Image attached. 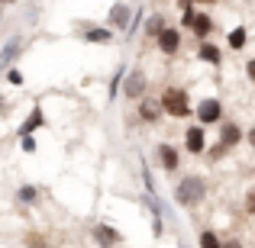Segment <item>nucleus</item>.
Wrapping results in <instances>:
<instances>
[{
  "label": "nucleus",
  "mask_w": 255,
  "mask_h": 248,
  "mask_svg": "<svg viewBox=\"0 0 255 248\" xmlns=\"http://www.w3.org/2000/svg\"><path fill=\"white\" fill-rule=\"evenodd\" d=\"M142 103H139V116L145 119V123H155L158 113H162V106H158V100H149V97H139Z\"/></svg>",
  "instance_id": "13"
},
{
  "label": "nucleus",
  "mask_w": 255,
  "mask_h": 248,
  "mask_svg": "<svg viewBox=\"0 0 255 248\" xmlns=\"http://www.w3.org/2000/svg\"><path fill=\"white\" fill-rule=\"evenodd\" d=\"M0 3H13V0H0Z\"/></svg>",
  "instance_id": "27"
},
{
  "label": "nucleus",
  "mask_w": 255,
  "mask_h": 248,
  "mask_svg": "<svg viewBox=\"0 0 255 248\" xmlns=\"http://www.w3.org/2000/svg\"><path fill=\"white\" fill-rule=\"evenodd\" d=\"M220 248H243V242H236V239H233V242H220Z\"/></svg>",
  "instance_id": "25"
},
{
  "label": "nucleus",
  "mask_w": 255,
  "mask_h": 248,
  "mask_svg": "<svg viewBox=\"0 0 255 248\" xmlns=\"http://www.w3.org/2000/svg\"><path fill=\"white\" fill-rule=\"evenodd\" d=\"M162 29H165V19L158 16V13H155V16H149V19H145V32H149V36H158Z\"/></svg>",
  "instance_id": "17"
},
{
  "label": "nucleus",
  "mask_w": 255,
  "mask_h": 248,
  "mask_svg": "<svg viewBox=\"0 0 255 248\" xmlns=\"http://www.w3.org/2000/svg\"><path fill=\"white\" fill-rule=\"evenodd\" d=\"M158 162H162V167L168 174H174L181 167V155H178V149L174 145H158Z\"/></svg>",
  "instance_id": "8"
},
{
  "label": "nucleus",
  "mask_w": 255,
  "mask_h": 248,
  "mask_svg": "<svg viewBox=\"0 0 255 248\" xmlns=\"http://www.w3.org/2000/svg\"><path fill=\"white\" fill-rule=\"evenodd\" d=\"M204 3H217V0H204Z\"/></svg>",
  "instance_id": "28"
},
{
  "label": "nucleus",
  "mask_w": 255,
  "mask_h": 248,
  "mask_svg": "<svg viewBox=\"0 0 255 248\" xmlns=\"http://www.w3.org/2000/svg\"><path fill=\"white\" fill-rule=\"evenodd\" d=\"M246 210H249V213L255 210V193H249V197H246Z\"/></svg>",
  "instance_id": "24"
},
{
  "label": "nucleus",
  "mask_w": 255,
  "mask_h": 248,
  "mask_svg": "<svg viewBox=\"0 0 255 248\" xmlns=\"http://www.w3.org/2000/svg\"><path fill=\"white\" fill-rule=\"evenodd\" d=\"M129 16H132V10H129V6H126V3H117V6H113V10H110V26H113V29H129Z\"/></svg>",
  "instance_id": "9"
},
{
  "label": "nucleus",
  "mask_w": 255,
  "mask_h": 248,
  "mask_svg": "<svg viewBox=\"0 0 255 248\" xmlns=\"http://www.w3.org/2000/svg\"><path fill=\"white\" fill-rule=\"evenodd\" d=\"M158 106H162V113H168V116H174V119H184L187 113H191L187 93L178 90V87H168V90L162 93V100H158Z\"/></svg>",
  "instance_id": "2"
},
{
  "label": "nucleus",
  "mask_w": 255,
  "mask_h": 248,
  "mask_svg": "<svg viewBox=\"0 0 255 248\" xmlns=\"http://www.w3.org/2000/svg\"><path fill=\"white\" fill-rule=\"evenodd\" d=\"M204 197H207V180L200 174H187V177H181L174 184V200L181 206H197L204 203Z\"/></svg>",
  "instance_id": "1"
},
{
  "label": "nucleus",
  "mask_w": 255,
  "mask_h": 248,
  "mask_svg": "<svg viewBox=\"0 0 255 248\" xmlns=\"http://www.w3.org/2000/svg\"><path fill=\"white\" fill-rule=\"evenodd\" d=\"M155 42H158V52H162V55H178V49H181V32L174 29V26H165V29L155 36Z\"/></svg>",
  "instance_id": "5"
},
{
  "label": "nucleus",
  "mask_w": 255,
  "mask_h": 248,
  "mask_svg": "<svg viewBox=\"0 0 255 248\" xmlns=\"http://www.w3.org/2000/svg\"><path fill=\"white\" fill-rule=\"evenodd\" d=\"M246 42H249V32H246V26H236V29L230 32V49L239 52V49H246Z\"/></svg>",
  "instance_id": "16"
},
{
  "label": "nucleus",
  "mask_w": 255,
  "mask_h": 248,
  "mask_svg": "<svg viewBox=\"0 0 255 248\" xmlns=\"http://www.w3.org/2000/svg\"><path fill=\"white\" fill-rule=\"evenodd\" d=\"M184 149L191 152V155H204V149H207V132H204V126H187V132H184Z\"/></svg>",
  "instance_id": "6"
},
{
  "label": "nucleus",
  "mask_w": 255,
  "mask_h": 248,
  "mask_svg": "<svg viewBox=\"0 0 255 248\" xmlns=\"http://www.w3.org/2000/svg\"><path fill=\"white\" fill-rule=\"evenodd\" d=\"M19 139H23V149H26V152H36V142H32L29 136H19Z\"/></svg>",
  "instance_id": "23"
},
{
  "label": "nucleus",
  "mask_w": 255,
  "mask_h": 248,
  "mask_svg": "<svg viewBox=\"0 0 255 248\" xmlns=\"http://www.w3.org/2000/svg\"><path fill=\"white\" fill-rule=\"evenodd\" d=\"M239 139H243V129H239L236 123L220 126V152H226V149H233V145H239Z\"/></svg>",
  "instance_id": "7"
},
{
  "label": "nucleus",
  "mask_w": 255,
  "mask_h": 248,
  "mask_svg": "<svg viewBox=\"0 0 255 248\" xmlns=\"http://www.w3.org/2000/svg\"><path fill=\"white\" fill-rule=\"evenodd\" d=\"M187 26H191V29H194V32H197V36H200V39H204V36H207V32H210V29H213V19H210V16H207V13H194V16H191V23H187Z\"/></svg>",
  "instance_id": "15"
},
{
  "label": "nucleus",
  "mask_w": 255,
  "mask_h": 248,
  "mask_svg": "<svg viewBox=\"0 0 255 248\" xmlns=\"http://www.w3.org/2000/svg\"><path fill=\"white\" fill-rule=\"evenodd\" d=\"M197 245L200 248H220V239L213 236L210 229H204V232H200V239H197Z\"/></svg>",
  "instance_id": "18"
},
{
  "label": "nucleus",
  "mask_w": 255,
  "mask_h": 248,
  "mask_svg": "<svg viewBox=\"0 0 255 248\" xmlns=\"http://www.w3.org/2000/svg\"><path fill=\"white\" fill-rule=\"evenodd\" d=\"M145 87H149L145 71H129V75H126V84H123V97L126 100H139V97H145Z\"/></svg>",
  "instance_id": "3"
},
{
  "label": "nucleus",
  "mask_w": 255,
  "mask_h": 248,
  "mask_svg": "<svg viewBox=\"0 0 255 248\" xmlns=\"http://www.w3.org/2000/svg\"><path fill=\"white\" fill-rule=\"evenodd\" d=\"M23 248H49V239H42V236L32 232V236H26V245Z\"/></svg>",
  "instance_id": "20"
},
{
  "label": "nucleus",
  "mask_w": 255,
  "mask_h": 248,
  "mask_svg": "<svg viewBox=\"0 0 255 248\" xmlns=\"http://www.w3.org/2000/svg\"><path fill=\"white\" fill-rule=\"evenodd\" d=\"M6 78H10V84H23V75H19L16 68H13V71H10V75H6Z\"/></svg>",
  "instance_id": "22"
},
{
  "label": "nucleus",
  "mask_w": 255,
  "mask_h": 248,
  "mask_svg": "<svg viewBox=\"0 0 255 248\" xmlns=\"http://www.w3.org/2000/svg\"><path fill=\"white\" fill-rule=\"evenodd\" d=\"M16 200H19V203H32V200H36V190H32V187H19Z\"/></svg>",
  "instance_id": "21"
},
{
  "label": "nucleus",
  "mask_w": 255,
  "mask_h": 248,
  "mask_svg": "<svg viewBox=\"0 0 255 248\" xmlns=\"http://www.w3.org/2000/svg\"><path fill=\"white\" fill-rule=\"evenodd\" d=\"M42 123H45V116H42V106H32V113L23 119V126H19V136H32V132H36Z\"/></svg>",
  "instance_id": "11"
},
{
  "label": "nucleus",
  "mask_w": 255,
  "mask_h": 248,
  "mask_svg": "<svg viewBox=\"0 0 255 248\" xmlns=\"http://www.w3.org/2000/svg\"><path fill=\"white\" fill-rule=\"evenodd\" d=\"M0 113H3V97H0Z\"/></svg>",
  "instance_id": "26"
},
{
  "label": "nucleus",
  "mask_w": 255,
  "mask_h": 248,
  "mask_svg": "<svg viewBox=\"0 0 255 248\" xmlns=\"http://www.w3.org/2000/svg\"><path fill=\"white\" fill-rule=\"evenodd\" d=\"M84 39L87 42H110V29H87Z\"/></svg>",
  "instance_id": "19"
},
{
  "label": "nucleus",
  "mask_w": 255,
  "mask_h": 248,
  "mask_svg": "<svg viewBox=\"0 0 255 248\" xmlns=\"http://www.w3.org/2000/svg\"><path fill=\"white\" fill-rule=\"evenodd\" d=\"M19 52H23V39H19V36H16V39H10V42H6V45H3V52H0V71H3V68H6V65H10V62H13V58H16V55H19Z\"/></svg>",
  "instance_id": "12"
},
{
  "label": "nucleus",
  "mask_w": 255,
  "mask_h": 248,
  "mask_svg": "<svg viewBox=\"0 0 255 248\" xmlns=\"http://www.w3.org/2000/svg\"><path fill=\"white\" fill-rule=\"evenodd\" d=\"M197 55H200V62H210V65H220V62H223V52H220L213 42H200Z\"/></svg>",
  "instance_id": "14"
},
{
  "label": "nucleus",
  "mask_w": 255,
  "mask_h": 248,
  "mask_svg": "<svg viewBox=\"0 0 255 248\" xmlns=\"http://www.w3.org/2000/svg\"><path fill=\"white\" fill-rule=\"evenodd\" d=\"M197 119H200V126H213V123H220V119H223V106H220V100H217V97L200 100V106H197Z\"/></svg>",
  "instance_id": "4"
},
{
  "label": "nucleus",
  "mask_w": 255,
  "mask_h": 248,
  "mask_svg": "<svg viewBox=\"0 0 255 248\" xmlns=\"http://www.w3.org/2000/svg\"><path fill=\"white\" fill-rule=\"evenodd\" d=\"M94 239H97V245H104V248L120 245V232L113 229V226H94Z\"/></svg>",
  "instance_id": "10"
}]
</instances>
